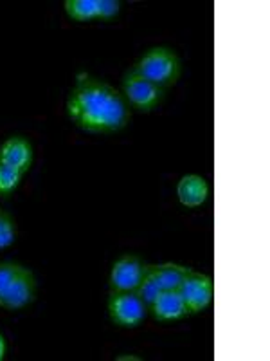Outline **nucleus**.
Listing matches in <instances>:
<instances>
[{"label": "nucleus", "mask_w": 270, "mask_h": 361, "mask_svg": "<svg viewBox=\"0 0 270 361\" xmlns=\"http://www.w3.org/2000/svg\"><path fill=\"white\" fill-rule=\"evenodd\" d=\"M67 114L76 127L92 134H114L130 123V105L121 92L90 74H78L67 98Z\"/></svg>", "instance_id": "1"}, {"label": "nucleus", "mask_w": 270, "mask_h": 361, "mask_svg": "<svg viewBox=\"0 0 270 361\" xmlns=\"http://www.w3.org/2000/svg\"><path fill=\"white\" fill-rule=\"evenodd\" d=\"M37 280L33 271L15 262H0V309L20 311L33 304Z\"/></svg>", "instance_id": "2"}, {"label": "nucleus", "mask_w": 270, "mask_h": 361, "mask_svg": "<svg viewBox=\"0 0 270 361\" xmlns=\"http://www.w3.org/2000/svg\"><path fill=\"white\" fill-rule=\"evenodd\" d=\"M131 69L139 73L148 82L155 83L160 89H169L180 78V60L168 47H153L137 60Z\"/></svg>", "instance_id": "3"}, {"label": "nucleus", "mask_w": 270, "mask_h": 361, "mask_svg": "<svg viewBox=\"0 0 270 361\" xmlns=\"http://www.w3.org/2000/svg\"><path fill=\"white\" fill-rule=\"evenodd\" d=\"M123 98L137 111L152 112L164 99V89L148 82L134 69H128L123 76Z\"/></svg>", "instance_id": "4"}, {"label": "nucleus", "mask_w": 270, "mask_h": 361, "mask_svg": "<svg viewBox=\"0 0 270 361\" xmlns=\"http://www.w3.org/2000/svg\"><path fill=\"white\" fill-rule=\"evenodd\" d=\"M150 309L135 291L110 293L108 298V314L110 320L119 327H137L144 322Z\"/></svg>", "instance_id": "5"}, {"label": "nucleus", "mask_w": 270, "mask_h": 361, "mask_svg": "<svg viewBox=\"0 0 270 361\" xmlns=\"http://www.w3.org/2000/svg\"><path fill=\"white\" fill-rule=\"evenodd\" d=\"M148 264L143 262L137 255H123L112 266L110 271V293H128L139 288L141 280L144 279Z\"/></svg>", "instance_id": "6"}, {"label": "nucleus", "mask_w": 270, "mask_h": 361, "mask_svg": "<svg viewBox=\"0 0 270 361\" xmlns=\"http://www.w3.org/2000/svg\"><path fill=\"white\" fill-rule=\"evenodd\" d=\"M179 293L188 312H202L213 302V280L209 275L191 271L184 282L180 283Z\"/></svg>", "instance_id": "7"}, {"label": "nucleus", "mask_w": 270, "mask_h": 361, "mask_svg": "<svg viewBox=\"0 0 270 361\" xmlns=\"http://www.w3.org/2000/svg\"><path fill=\"white\" fill-rule=\"evenodd\" d=\"M65 11L76 22L112 20L121 11L119 0H65Z\"/></svg>", "instance_id": "8"}, {"label": "nucleus", "mask_w": 270, "mask_h": 361, "mask_svg": "<svg viewBox=\"0 0 270 361\" xmlns=\"http://www.w3.org/2000/svg\"><path fill=\"white\" fill-rule=\"evenodd\" d=\"M0 163L8 164L20 173H27L33 164V147L22 135H13L0 147Z\"/></svg>", "instance_id": "9"}, {"label": "nucleus", "mask_w": 270, "mask_h": 361, "mask_svg": "<svg viewBox=\"0 0 270 361\" xmlns=\"http://www.w3.org/2000/svg\"><path fill=\"white\" fill-rule=\"evenodd\" d=\"M176 195H179L180 204L186 206V208H198L209 197L207 180L200 176H195V173L184 176L179 180Z\"/></svg>", "instance_id": "10"}, {"label": "nucleus", "mask_w": 270, "mask_h": 361, "mask_svg": "<svg viewBox=\"0 0 270 361\" xmlns=\"http://www.w3.org/2000/svg\"><path fill=\"white\" fill-rule=\"evenodd\" d=\"M152 314L160 322L180 320L188 314L184 300L179 291H162L150 307Z\"/></svg>", "instance_id": "11"}, {"label": "nucleus", "mask_w": 270, "mask_h": 361, "mask_svg": "<svg viewBox=\"0 0 270 361\" xmlns=\"http://www.w3.org/2000/svg\"><path fill=\"white\" fill-rule=\"evenodd\" d=\"M150 271L153 273V276L159 282L160 289L162 291H179L180 283L184 282L186 276L191 273V269L186 266H180V264L166 262L160 264V266H148Z\"/></svg>", "instance_id": "12"}, {"label": "nucleus", "mask_w": 270, "mask_h": 361, "mask_svg": "<svg viewBox=\"0 0 270 361\" xmlns=\"http://www.w3.org/2000/svg\"><path fill=\"white\" fill-rule=\"evenodd\" d=\"M135 293L139 295V298L143 300L144 304H146V307L150 309L152 307V304L157 300V296L162 293V289H160L159 282H157V279L153 276V273L150 271V267H146V273H144V279L141 280L139 288L135 289Z\"/></svg>", "instance_id": "13"}, {"label": "nucleus", "mask_w": 270, "mask_h": 361, "mask_svg": "<svg viewBox=\"0 0 270 361\" xmlns=\"http://www.w3.org/2000/svg\"><path fill=\"white\" fill-rule=\"evenodd\" d=\"M24 173L11 169L8 164L0 163V197H9L20 185Z\"/></svg>", "instance_id": "14"}, {"label": "nucleus", "mask_w": 270, "mask_h": 361, "mask_svg": "<svg viewBox=\"0 0 270 361\" xmlns=\"http://www.w3.org/2000/svg\"><path fill=\"white\" fill-rule=\"evenodd\" d=\"M17 240V224L13 217L0 209V250L13 246Z\"/></svg>", "instance_id": "15"}, {"label": "nucleus", "mask_w": 270, "mask_h": 361, "mask_svg": "<svg viewBox=\"0 0 270 361\" xmlns=\"http://www.w3.org/2000/svg\"><path fill=\"white\" fill-rule=\"evenodd\" d=\"M4 356H6V340L4 336L0 334V361L4 360Z\"/></svg>", "instance_id": "16"}]
</instances>
